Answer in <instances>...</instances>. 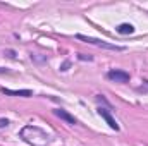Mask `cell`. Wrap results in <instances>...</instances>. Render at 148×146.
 Here are the masks:
<instances>
[{
  "mask_svg": "<svg viewBox=\"0 0 148 146\" xmlns=\"http://www.w3.org/2000/svg\"><path fill=\"white\" fill-rule=\"evenodd\" d=\"M77 40H83L90 45H95V46H102V48H107V50H115V52H121L124 50V46H119V45H112V43H107L103 40H98V38H91V36H84V35H77Z\"/></svg>",
  "mask_w": 148,
  "mask_h": 146,
  "instance_id": "6da1fadb",
  "label": "cell"
},
{
  "mask_svg": "<svg viewBox=\"0 0 148 146\" xmlns=\"http://www.w3.org/2000/svg\"><path fill=\"white\" fill-rule=\"evenodd\" d=\"M107 77L110 81H115V83H127L129 81V74L126 71H119V69H114L107 74Z\"/></svg>",
  "mask_w": 148,
  "mask_h": 146,
  "instance_id": "7a4b0ae2",
  "label": "cell"
},
{
  "mask_svg": "<svg viewBox=\"0 0 148 146\" xmlns=\"http://www.w3.org/2000/svg\"><path fill=\"white\" fill-rule=\"evenodd\" d=\"M98 113L102 115V119H105V122H107V124L110 126L114 131H119V126H117V122H115V120L112 119V115L109 113V110H105V108H98Z\"/></svg>",
  "mask_w": 148,
  "mask_h": 146,
  "instance_id": "3957f363",
  "label": "cell"
},
{
  "mask_svg": "<svg viewBox=\"0 0 148 146\" xmlns=\"http://www.w3.org/2000/svg\"><path fill=\"white\" fill-rule=\"evenodd\" d=\"M2 93H5V95H14V96H31L33 95V91H29V89H7V88H2Z\"/></svg>",
  "mask_w": 148,
  "mask_h": 146,
  "instance_id": "277c9868",
  "label": "cell"
},
{
  "mask_svg": "<svg viewBox=\"0 0 148 146\" xmlns=\"http://www.w3.org/2000/svg\"><path fill=\"white\" fill-rule=\"evenodd\" d=\"M53 113H55L57 117L64 119V120H66V122H69V124H77V120L74 119L73 115H69V113H67L66 110H60V108H59V110H53Z\"/></svg>",
  "mask_w": 148,
  "mask_h": 146,
  "instance_id": "5b68a950",
  "label": "cell"
},
{
  "mask_svg": "<svg viewBox=\"0 0 148 146\" xmlns=\"http://www.w3.org/2000/svg\"><path fill=\"white\" fill-rule=\"evenodd\" d=\"M133 31H134V28L131 24H121V26H117V33H121V35H131Z\"/></svg>",
  "mask_w": 148,
  "mask_h": 146,
  "instance_id": "8992f818",
  "label": "cell"
},
{
  "mask_svg": "<svg viewBox=\"0 0 148 146\" xmlns=\"http://www.w3.org/2000/svg\"><path fill=\"white\" fill-rule=\"evenodd\" d=\"M9 126V120L7 119H0V127H7Z\"/></svg>",
  "mask_w": 148,
  "mask_h": 146,
  "instance_id": "52a82bcc",
  "label": "cell"
},
{
  "mask_svg": "<svg viewBox=\"0 0 148 146\" xmlns=\"http://www.w3.org/2000/svg\"><path fill=\"white\" fill-rule=\"evenodd\" d=\"M79 59H81V60H91V57H86V55H83V53L79 55Z\"/></svg>",
  "mask_w": 148,
  "mask_h": 146,
  "instance_id": "ba28073f",
  "label": "cell"
},
{
  "mask_svg": "<svg viewBox=\"0 0 148 146\" xmlns=\"http://www.w3.org/2000/svg\"><path fill=\"white\" fill-rule=\"evenodd\" d=\"M67 67H69V62H66V64L62 65V71H67Z\"/></svg>",
  "mask_w": 148,
  "mask_h": 146,
  "instance_id": "9c48e42d",
  "label": "cell"
}]
</instances>
